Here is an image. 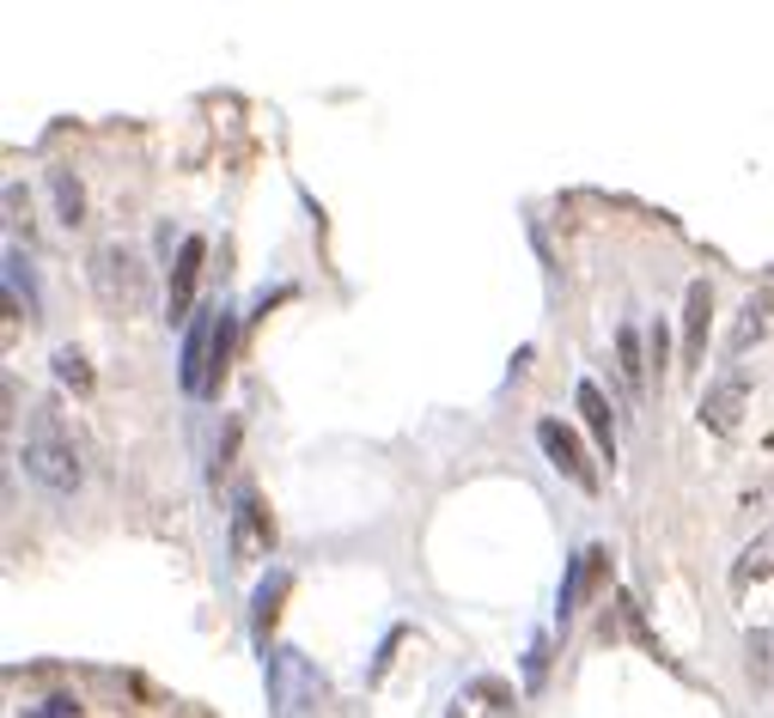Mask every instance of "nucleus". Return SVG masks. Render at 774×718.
Here are the masks:
<instances>
[{
    "mask_svg": "<svg viewBox=\"0 0 774 718\" xmlns=\"http://www.w3.org/2000/svg\"><path fill=\"white\" fill-rule=\"evenodd\" d=\"M574 402H579V421H586L591 439H598V451L616 456V421H610V402H604V390H598V384H579Z\"/></svg>",
    "mask_w": 774,
    "mask_h": 718,
    "instance_id": "11",
    "label": "nucleus"
},
{
    "mask_svg": "<svg viewBox=\"0 0 774 718\" xmlns=\"http://www.w3.org/2000/svg\"><path fill=\"white\" fill-rule=\"evenodd\" d=\"M610 572V548L604 542H586L574 560H567V584H561V621H574L579 609H586V597H591V584Z\"/></svg>",
    "mask_w": 774,
    "mask_h": 718,
    "instance_id": "5",
    "label": "nucleus"
},
{
    "mask_svg": "<svg viewBox=\"0 0 774 718\" xmlns=\"http://www.w3.org/2000/svg\"><path fill=\"white\" fill-rule=\"evenodd\" d=\"M317 670L300 658V651H275L268 658V712L275 718H300L305 700H317Z\"/></svg>",
    "mask_w": 774,
    "mask_h": 718,
    "instance_id": "3",
    "label": "nucleus"
},
{
    "mask_svg": "<svg viewBox=\"0 0 774 718\" xmlns=\"http://www.w3.org/2000/svg\"><path fill=\"white\" fill-rule=\"evenodd\" d=\"M768 572H774V530H763V537L744 542V554L732 560V591L744 597L756 579H768Z\"/></svg>",
    "mask_w": 774,
    "mask_h": 718,
    "instance_id": "10",
    "label": "nucleus"
},
{
    "mask_svg": "<svg viewBox=\"0 0 774 718\" xmlns=\"http://www.w3.org/2000/svg\"><path fill=\"white\" fill-rule=\"evenodd\" d=\"M214 330H221V317H202V323H189V335H184V390H189V396H208Z\"/></svg>",
    "mask_w": 774,
    "mask_h": 718,
    "instance_id": "7",
    "label": "nucleus"
},
{
    "mask_svg": "<svg viewBox=\"0 0 774 718\" xmlns=\"http://www.w3.org/2000/svg\"><path fill=\"white\" fill-rule=\"evenodd\" d=\"M707 323H714V286L689 281V298H683V365L707 354Z\"/></svg>",
    "mask_w": 774,
    "mask_h": 718,
    "instance_id": "8",
    "label": "nucleus"
},
{
    "mask_svg": "<svg viewBox=\"0 0 774 718\" xmlns=\"http://www.w3.org/2000/svg\"><path fill=\"white\" fill-rule=\"evenodd\" d=\"M202 256H208V244H202V238H184V244H177L172 298H165V311H172V317H189V298H196V281H202Z\"/></svg>",
    "mask_w": 774,
    "mask_h": 718,
    "instance_id": "9",
    "label": "nucleus"
},
{
    "mask_svg": "<svg viewBox=\"0 0 774 718\" xmlns=\"http://www.w3.org/2000/svg\"><path fill=\"white\" fill-rule=\"evenodd\" d=\"M7 293H12V305L37 311V286H31V274H25V256L19 250H7Z\"/></svg>",
    "mask_w": 774,
    "mask_h": 718,
    "instance_id": "15",
    "label": "nucleus"
},
{
    "mask_svg": "<svg viewBox=\"0 0 774 718\" xmlns=\"http://www.w3.org/2000/svg\"><path fill=\"white\" fill-rule=\"evenodd\" d=\"M56 377H61V384H74V390H92V365L74 354V347H61V354H56Z\"/></svg>",
    "mask_w": 774,
    "mask_h": 718,
    "instance_id": "17",
    "label": "nucleus"
},
{
    "mask_svg": "<svg viewBox=\"0 0 774 718\" xmlns=\"http://www.w3.org/2000/svg\"><path fill=\"white\" fill-rule=\"evenodd\" d=\"M49 183H56V201H61V219H68V226H80V219H86V195H80V183H74L68 171H56V177H49Z\"/></svg>",
    "mask_w": 774,
    "mask_h": 718,
    "instance_id": "16",
    "label": "nucleus"
},
{
    "mask_svg": "<svg viewBox=\"0 0 774 718\" xmlns=\"http://www.w3.org/2000/svg\"><path fill=\"white\" fill-rule=\"evenodd\" d=\"M19 463H25V475H37L49 493H74L80 488V451H74V439L56 426V414H37V426H31V439L19 445Z\"/></svg>",
    "mask_w": 774,
    "mask_h": 718,
    "instance_id": "2",
    "label": "nucleus"
},
{
    "mask_svg": "<svg viewBox=\"0 0 774 718\" xmlns=\"http://www.w3.org/2000/svg\"><path fill=\"white\" fill-rule=\"evenodd\" d=\"M281 597H287V572H268L256 584V633H268V621L281 616Z\"/></svg>",
    "mask_w": 774,
    "mask_h": 718,
    "instance_id": "13",
    "label": "nucleus"
},
{
    "mask_svg": "<svg viewBox=\"0 0 774 718\" xmlns=\"http://www.w3.org/2000/svg\"><path fill=\"white\" fill-rule=\"evenodd\" d=\"M665 347H670V335H665V323H653V365H665L670 354H665Z\"/></svg>",
    "mask_w": 774,
    "mask_h": 718,
    "instance_id": "19",
    "label": "nucleus"
},
{
    "mask_svg": "<svg viewBox=\"0 0 774 718\" xmlns=\"http://www.w3.org/2000/svg\"><path fill=\"white\" fill-rule=\"evenodd\" d=\"M92 293L105 298L110 311H123V317H135V311L153 305V274L140 263L135 244H98L92 250Z\"/></svg>",
    "mask_w": 774,
    "mask_h": 718,
    "instance_id": "1",
    "label": "nucleus"
},
{
    "mask_svg": "<svg viewBox=\"0 0 774 718\" xmlns=\"http://www.w3.org/2000/svg\"><path fill=\"white\" fill-rule=\"evenodd\" d=\"M451 718H463V712H451Z\"/></svg>",
    "mask_w": 774,
    "mask_h": 718,
    "instance_id": "21",
    "label": "nucleus"
},
{
    "mask_svg": "<svg viewBox=\"0 0 774 718\" xmlns=\"http://www.w3.org/2000/svg\"><path fill=\"white\" fill-rule=\"evenodd\" d=\"M768 323H774V298L768 293L744 298V317H738V330H732V354H751V342H763Z\"/></svg>",
    "mask_w": 774,
    "mask_h": 718,
    "instance_id": "12",
    "label": "nucleus"
},
{
    "mask_svg": "<svg viewBox=\"0 0 774 718\" xmlns=\"http://www.w3.org/2000/svg\"><path fill=\"white\" fill-rule=\"evenodd\" d=\"M616 347H623V372H628V377H640V365H647V360H640V335H635V330H623V335H616Z\"/></svg>",
    "mask_w": 774,
    "mask_h": 718,
    "instance_id": "18",
    "label": "nucleus"
},
{
    "mask_svg": "<svg viewBox=\"0 0 774 718\" xmlns=\"http://www.w3.org/2000/svg\"><path fill=\"white\" fill-rule=\"evenodd\" d=\"M251 537L268 548V542H275V524H268V518L256 512V493H238V548L251 542Z\"/></svg>",
    "mask_w": 774,
    "mask_h": 718,
    "instance_id": "14",
    "label": "nucleus"
},
{
    "mask_svg": "<svg viewBox=\"0 0 774 718\" xmlns=\"http://www.w3.org/2000/svg\"><path fill=\"white\" fill-rule=\"evenodd\" d=\"M537 445H543V456L555 469H561L574 488H598V469H591V456H586V445L574 439V426H561V421H537Z\"/></svg>",
    "mask_w": 774,
    "mask_h": 718,
    "instance_id": "4",
    "label": "nucleus"
},
{
    "mask_svg": "<svg viewBox=\"0 0 774 718\" xmlns=\"http://www.w3.org/2000/svg\"><path fill=\"white\" fill-rule=\"evenodd\" d=\"M43 718H74V700H61V695H56V700H49V712H43Z\"/></svg>",
    "mask_w": 774,
    "mask_h": 718,
    "instance_id": "20",
    "label": "nucleus"
},
{
    "mask_svg": "<svg viewBox=\"0 0 774 718\" xmlns=\"http://www.w3.org/2000/svg\"><path fill=\"white\" fill-rule=\"evenodd\" d=\"M744 402H751V377L744 372H726V377H714L707 384V396H702V426H714V433H732V426L744 421Z\"/></svg>",
    "mask_w": 774,
    "mask_h": 718,
    "instance_id": "6",
    "label": "nucleus"
}]
</instances>
